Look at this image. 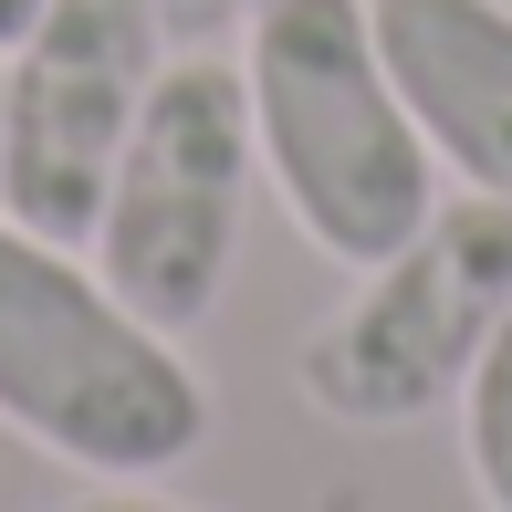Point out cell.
I'll return each mask as SVG.
<instances>
[{
    "instance_id": "5",
    "label": "cell",
    "mask_w": 512,
    "mask_h": 512,
    "mask_svg": "<svg viewBox=\"0 0 512 512\" xmlns=\"http://www.w3.org/2000/svg\"><path fill=\"white\" fill-rule=\"evenodd\" d=\"M168 21L147 0H42V21L0 53V220L42 241H95L136 115L157 84Z\"/></svg>"
},
{
    "instance_id": "4",
    "label": "cell",
    "mask_w": 512,
    "mask_h": 512,
    "mask_svg": "<svg viewBox=\"0 0 512 512\" xmlns=\"http://www.w3.org/2000/svg\"><path fill=\"white\" fill-rule=\"evenodd\" d=\"M251 95L241 63H157L147 115H136L126 157H115V189L95 209V272L126 293L147 324L189 335L220 314L230 262H241V209H251Z\"/></svg>"
},
{
    "instance_id": "10",
    "label": "cell",
    "mask_w": 512,
    "mask_h": 512,
    "mask_svg": "<svg viewBox=\"0 0 512 512\" xmlns=\"http://www.w3.org/2000/svg\"><path fill=\"white\" fill-rule=\"evenodd\" d=\"M32 21H42V0H0V53H11V42L32 32Z\"/></svg>"
},
{
    "instance_id": "6",
    "label": "cell",
    "mask_w": 512,
    "mask_h": 512,
    "mask_svg": "<svg viewBox=\"0 0 512 512\" xmlns=\"http://www.w3.org/2000/svg\"><path fill=\"white\" fill-rule=\"evenodd\" d=\"M366 32L439 178L512 199V0H366Z\"/></svg>"
},
{
    "instance_id": "9",
    "label": "cell",
    "mask_w": 512,
    "mask_h": 512,
    "mask_svg": "<svg viewBox=\"0 0 512 512\" xmlns=\"http://www.w3.org/2000/svg\"><path fill=\"white\" fill-rule=\"evenodd\" d=\"M63 512H189V502L147 492V481H105V492H84V502H63Z\"/></svg>"
},
{
    "instance_id": "7",
    "label": "cell",
    "mask_w": 512,
    "mask_h": 512,
    "mask_svg": "<svg viewBox=\"0 0 512 512\" xmlns=\"http://www.w3.org/2000/svg\"><path fill=\"white\" fill-rule=\"evenodd\" d=\"M460 471H471L481 512H512V314L492 324L471 387H460Z\"/></svg>"
},
{
    "instance_id": "2",
    "label": "cell",
    "mask_w": 512,
    "mask_h": 512,
    "mask_svg": "<svg viewBox=\"0 0 512 512\" xmlns=\"http://www.w3.org/2000/svg\"><path fill=\"white\" fill-rule=\"evenodd\" d=\"M0 429L95 481H168L209 439V387L95 251L0 220Z\"/></svg>"
},
{
    "instance_id": "1",
    "label": "cell",
    "mask_w": 512,
    "mask_h": 512,
    "mask_svg": "<svg viewBox=\"0 0 512 512\" xmlns=\"http://www.w3.org/2000/svg\"><path fill=\"white\" fill-rule=\"evenodd\" d=\"M241 95L272 199L324 262L366 272L408 251L439 209V157L418 115L387 84V53L366 32V0H251Z\"/></svg>"
},
{
    "instance_id": "8",
    "label": "cell",
    "mask_w": 512,
    "mask_h": 512,
    "mask_svg": "<svg viewBox=\"0 0 512 512\" xmlns=\"http://www.w3.org/2000/svg\"><path fill=\"white\" fill-rule=\"evenodd\" d=\"M157 21H168L178 42H199V32H220V21H241V0H147Z\"/></svg>"
},
{
    "instance_id": "3",
    "label": "cell",
    "mask_w": 512,
    "mask_h": 512,
    "mask_svg": "<svg viewBox=\"0 0 512 512\" xmlns=\"http://www.w3.org/2000/svg\"><path fill=\"white\" fill-rule=\"evenodd\" d=\"M502 314H512V199L450 189L429 230L366 262L356 293L304 335L293 387L335 429H408L429 408H460Z\"/></svg>"
}]
</instances>
